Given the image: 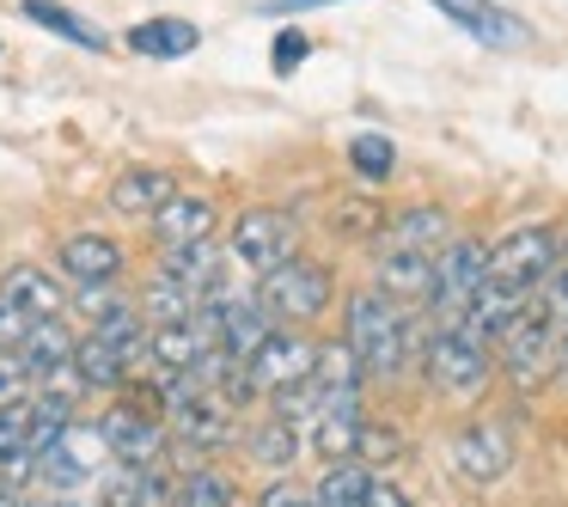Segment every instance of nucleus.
<instances>
[{"label":"nucleus","mask_w":568,"mask_h":507,"mask_svg":"<svg viewBox=\"0 0 568 507\" xmlns=\"http://www.w3.org/2000/svg\"><path fill=\"white\" fill-rule=\"evenodd\" d=\"M312 361H318V343H306L300 331H287V324H275L270 336H263V348L245 361V373H251V385L257 392H282V385H300L312 373Z\"/></svg>","instance_id":"10"},{"label":"nucleus","mask_w":568,"mask_h":507,"mask_svg":"<svg viewBox=\"0 0 568 507\" xmlns=\"http://www.w3.org/2000/svg\"><path fill=\"white\" fill-rule=\"evenodd\" d=\"M172 196H178V184L165 172H153V165H129V172L111 184V209L129 214V221H153L160 202H172Z\"/></svg>","instance_id":"16"},{"label":"nucleus","mask_w":568,"mask_h":507,"mask_svg":"<svg viewBox=\"0 0 568 507\" xmlns=\"http://www.w3.org/2000/svg\"><path fill=\"white\" fill-rule=\"evenodd\" d=\"M336 226H343V233H373V226H385V221H379V209H343Z\"/></svg>","instance_id":"41"},{"label":"nucleus","mask_w":568,"mask_h":507,"mask_svg":"<svg viewBox=\"0 0 568 507\" xmlns=\"http://www.w3.org/2000/svg\"><path fill=\"white\" fill-rule=\"evenodd\" d=\"M153 233H160L165 251L196 245V239L214 233V202H209V196H184V190H178L172 202H160V214H153Z\"/></svg>","instance_id":"17"},{"label":"nucleus","mask_w":568,"mask_h":507,"mask_svg":"<svg viewBox=\"0 0 568 507\" xmlns=\"http://www.w3.org/2000/svg\"><path fill=\"white\" fill-rule=\"evenodd\" d=\"M422 367H428L434 392L470 404V397L489 385V343H483V336H470L465 324H446V331H434V343L422 348Z\"/></svg>","instance_id":"3"},{"label":"nucleus","mask_w":568,"mask_h":507,"mask_svg":"<svg viewBox=\"0 0 568 507\" xmlns=\"http://www.w3.org/2000/svg\"><path fill=\"white\" fill-rule=\"evenodd\" d=\"M453 26H465L477 43H489V50H519V43H531V31L519 26V19H507L501 7H483V0H434Z\"/></svg>","instance_id":"13"},{"label":"nucleus","mask_w":568,"mask_h":507,"mask_svg":"<svg viewBox=\"0 0 568 507\" xmlns=\"http://www.w3.org/2000/svg\"><path fill=\"white\" fill-rule=\"evenodd\" d=\"M300 453H306V434H300L294 422H282V416H270L257 434H251V458H257L263 470H287Z\"/></svg>","instance_id":"27"},{"label":"nucleus","mask_w":568,"mask_h":507,"mask_svg":"<svg viewBox=\"0 0 568 507\" xmlns=\"http://www.w3.org/2000/svg\"><path fill=\"white\" fill-rule=\"evenodd\" d=\"M19 13H26L31 26H43V31H55V38H68V43H80V50H92V55L111 43L99 26H92V19H80L74 7H62V0H19Z\"/></svg>","instance_id":"24"},{"label":"nucleus","mask_w":568,"mask_h":507,"mask_svg":"<svg viewBox=\"0 0 568 507\" xmlns=\"http://www.w3.org/2000/svg\"><path fill=\"white\" fill-rule=\"evenodd\" d=\"M348 165H355L361 178H392V165H397V148H392V135H379V129H367V135H355V141H348Z\"/></svg>","instance_id":"33"},{"label":"nucleus","mask_w":568,"mask_h":507,"mask_svg":"<svg viewBox=\"0 0 568 507\" xmlns=\"http://www.w3.org/2000/svg\"><path fill=\"white\" fill-rule=\"evenodd\" d=\"M446 239H453V221H446V209H434V202H416V209L385 221V245L392 251H440Z\"/></svg>","instance_id":"20"},{"label":"nucleus","mask_w":568,"mask_h":507,"mask_svg":"<svg viewBox=\"0 0 568 507\" xmlns=\"http://www.w3.org/2000/svg\"><path fill=\"white\" fill-rule=\"evenodd\" d=\"M165 501V477L153 465H123L104 489V507H160Z\"/></svg>","instance_id":"29"},{"label":"nucleus","mask_w":568,"mask_h":507,"mask_svg":"<svg viewBox=\"0 0 568 507\" xmlns=\"http://www.w3.org/2000/svg\"><path fill=\"white\" fill-rule=\"evenodd\" d=\"M550 318H568V270H550L544 275V300H538Z\"/></svg>","instance_id":"40"},{"label":"nucleus","mask_w":568,"mask_h":507,"mask_svg":"<svg viewBox=\"0 0 568 507\" xmlns=\"http://www.w3.org/2000/svg\"><path fill=\"white\" fill-rule=\"evenodd\" d=\"M104 465H111V446H104L99 422H68V428L55 434V446H43V453H38V477L55 483V489L87 483L92 470H104Z\"/></svg>","instance_id":"6"},{"label":"nucleus","mask_w":568,"mask_h":507,"mask_svg":"<svg viewBox=\"0 0 568 507\" xmlns=\"http://www.w3.org/2000/svg\"><path fill=\"white\" fill-rule=\"evenodd\" d=\"M367 507H409V495L397 489V483H385V477H373V489H367Z\"/></svg>","instance_id":"42"},{"label":"nucleus","mask_w":568,"mask_h":507,"mask_svg":"<svg viewBox=\"0 0 568 507\" xmlns=\"http://www.w3.org/2000/svg\"><path fill=\"white\" fill-rule=\"evenodd\" d=\"M355 434H361V404H336L312 422V446H318L331 465L336 458H355Z\"/></svg>","instance_id":"28"},{"label":"nucleus","mask_w":568,"mask_h":507,"mask_svg":"<svg viewBox=\"0 0 568 507\" xmlns=\"http://www.w3.org/2000/svg\"><path fill=\"white\" fill-rule=\"evenodd\" d=\"M453 465L465 470L470 483H495L507 465H514V440H507V428H495V422L465 428V434L453 440Z\"/></svg>","instance_id":"12"},{"label":"nucleus","mask_w":568,"mask_h":507,"mask_svg":"<svg viewBox=\"0 0 568 507\" xmlns=\"http://www.w3.org/2000/svg\"><path fill=\"white\" fill-rule=\"evenodd\" d=\"M141 306H148L160 324H184L190 312L202 306V294H190V287L178 282V275H165V270H160V275H153V287H148V300H141Z\"/></svg>","instance_id":"30"},{"label":"nucleus","mask_w":568,"mask_h":507,"mask_svg":"<svg viewBox=\"0 0 568 507\" xmlns=\"http://www.w3.org/2000/svg\"><path fill=\"white\" fill-rule=\"evenodd\" d=\"M62 270L74 275L80 287L87 282H116V275H123V245L104 239V233H74L62 245Z\"/></svg>","instance_id":"19"},{"label":"nucleus","mask_w":568,"mask_h":507,"mask_svg":"<svg viewBox=\"0 0 568 507\" xmlns=\"http://www.w3.org/2000/svg\"><path fill=\"white\" fill-rule=\"evenodd\" d=\"M483 282H489V245H483V239H446V245L434 251V294H428V306L453 324V318H465L470 294H477Z\"/></svg>","instance_id":"4"},{"label":"nucleus","mask_w":568,"mask_h":507,"mask_svg":"<svg viewBox=\"0 0 568 507\" xmlns=\"http://www.w3.org/2000/svg\"><path fill=\"white\" fill-rule=\"evenodd\" d=\"M343 343L355 348L361 373L385 379V373H397L409 355V318L397 312V300H385L379 287H367V294L348 300V336Z\"/></svg>","instance_id":"1"},{"label":"nucleus","mask_w":568,"mask_h":507,"mask_svg":"<svg viewBox=\"0 0 568 507\" xmlns=\"http://www.w3.org/2000/svg\"><path fill=\"white\" fill-rule=\"evenodd\" d=\"M19 397H31V373L19 361V348H0V409L19 404Z\"/></svg>","instance_id":"35"},{"label":"nucleus","mask_w":568,"mask_h":507,"mask_svg":"<svg viewBox=\"0 0 568 507\" xmlns=\"http://www.w3.org/2000/svg\"><path fill=\"white\" fill-rule=\"evenodd\" d=\"M312 379L331 392V409H336V404H355V397H361V379H367V373H361V361H355V348H348V343H318Z\"/></svg>","instance_id":"25"},{"label":"nucleus","mask_w":568,"mask_h":507,"mask_svg":"<svg viewBox=\"0 0 568 507\" xmlns=\"http://www.w3.org/2000/svg\"><path fill=\"white\" fill-rule=\"evenodd\" d=\"M116 306H129V300L123 294H116V287L111 282H87V287H80V312H87V318L92 324H99V318H111V312Z\"/></svg>","instance_id":"36"},{"label":"nucleus","mask_w":568,"mask_h":507,"mask_svg":"<svg viewBox=\"0 0 568 507\" xmlns=\"http://www.w3.org/2000/svg\"><path fill=\"white\" fill-rule=\"evenodd\" d=\"M257 306L270 312L275 324L300 331V324H312L324 306H331V270H324V263H306V257L275 263V270H263V282H257Z\"/></svg>","instance_id":"2"},{"label":"nucleus","mask_w":568,"mask_h":507,"mask_svg":"<svg viewBox=\"0 0 568 507\" xmlns=\"http://www.w3.org/2000/svg\"><path fill=\"white\" fill-rule=\"evenodd\" d=\"M74 367H80V379H87V385H123V379H129L123 355H116L104 336H87V343H74Z\"/></svg>","instance_id":"31"},{"label":"nucleus","mask_w":568,"mask_h":507,"mask_svg":"<svg viewBox=\"0 0 568 507\" xmlns=\"http://www.w3.org/2000/svg\"><path fill=\"white\" fill-rule=\"evenodd\" d=\"M99 428H104V446H111L116 465H160V453H165V428H160L153 416H141V409L116 404L111 416L99 422Z\"/></svg>","instance_id":"11"},{"label":"nucleus","mask_w":568,"mask_h":507,"mask_svg":"<svg viewBox=\"0 0 568 507\" xmlns=\"http://www.w3.org/2000/svg\"><path fill=\"white\" fill-rule=\"evenodd\" d=\"M379 294L385 300H428L434 294V251H379Z\"/></svg>","instance_id":"21"},{"label":"nucleus","mask_w":568,"mask_h":507,"mask_svg":"<svg viewBox=\"0 0 568 507\" xmlns=\"http://www.w3.org/2000/svg\"><path fill=\"white\" fill-rule=\"evenodd\" d=\"M257 507H318V495H312V489H300L294 477H275L270 489L257 495Z\"/></svg>","instance_id":"37"},{"label":"nucleus","mask_w":568,"mask_h":507,"mask_svg":"<svg viewBox=\"0 0 568 507\" xmlns=\"http://www.w3.org/2000/svg\"><path fill=\"white\" fill-rule=\"evenodd\" d=\"M282 7H336V0H282Z\"/></svg>","instance_id":"45"},{"label":"nucleus","mask_w":568,"mask_h":507,"mask_svg":"<svg viewBox=\"0 0 568 507\" xmlns=\"http://www.w3.org/2000/svg\"><path fill=\"white\" fill-rule=\"evenodd\" d=\"M501 367L514 373L519 385H531L538 373H550V348H556V318L538 306V300H526V312H519L514 324H507L501 336Z\"/></svg>","instance_id":"8"},{"label":"nucleus","mask_w":568,"mask_h":507,"mask_svg":"<svg viewBox=\"0 0 568 507\" xmlns=\"http://www.w3.org/2000/svg\"><path fill=\"white\" fill-rule=\"evenodd\" d=\"M165 409H172L178 440H184V446H196V453H221V446L233 440L239 409L226 404L221 392H209V385H190V392H178Z\"/></svg>","instance_id":"7"},{"label":"nucleus","mask_w":568,"mask_h":507,"mask_svg":"<svg viewBox=\"0 0 568 507\" xmlns=\"http://www.w3.org/2000/svg\"><path fill=\"white\" fill-rule=\"evenodd\" d=\"M226 257H239L245 270H275V263L294 257V221H287L282 209H245L233 221V251Z\"/></svg>","instance_id":"9"},{"label":"nucleus","mask_w":568,"mask_h":507,"mask_svg":"<svg viewBox=\"0 0 568 507\" xmlns=\"http://www.w3.org/2000/svg\"><path fill=\"white\" fill-rule=\"evenodd\" d=\"M556 263H562V239H556L550 226H519L501 245H489V275L507 287H519V294H531Z\"/></svg>","instance_id":"5"},{"label":"nucleus","mask_w":568,"mask_h":507,"mask_svg":"<svg viewBox=\"0 0 568 507\" xmlns=\"http://www.w3.org/2000/svg\"><path fill=\"white\" fill-rule=\"evenodd\" d=\"M550 373L568 385V331H556V348H550Z\"/></svg>","instance_id":"43"},{"label":"nucleus","mask_w":568,"mask_h":507,"mask_svg":"<svg viewBox=\"0 0 568 507\" xmlns=\"http://www.w3.org/2000/svg\"><path fill=\"white\" fill-rule=\"evenodd\" d=\"M214 324H221V348L239 355V361H251L263 348V336L275 331V318L257 306V300H233V294L214 300Z\"/></svg>","instance_id":"14"},{"label":"nucleus","mask_w":568,"mask_h":507,"mask_svg":"<svg viewBox=\"0 0 568 507\" xmlns=\"http://www.w3.org/2000/svg\"><path fill=\"white\" fill-rule=\"evenodd\" d=\"M172 501H178V507H233L239 489L221 477V470H190V477L172 489Z\"/></svg>","instance_id":"32"},{"label":"nucleus","mask_w":568,"mask_h":507,"mask_svg":"<svg viewBox=\"0 0 568 507\" xmlns=\"http://www.w3.org/2000/svg\"><path fill=\"white\" fill-rule=\"evenodd\" d=\"M0 294L13 300L26 318H62V287H55L38 263H13V270L0 275Z\"/></svg>","instance_id":"22"},{"label":"nucleus","mask_w":568,"mask_h":507,"mask_svg":"<svg viewBox=\"0 0 568 507\" xmlns=\"http://www.w3.org/2000/svg\"><path fill=\"white\" fill-rule=\"evenodd\" d=\"M165 275H178V282H184L190 294L214 300V294H226V251L214 245V239L178 245V251H165Z\"/></svg>","instance_id":"15"},{"label":"nucleus","mask_w":568,"mask_h":507,"mask_svg":"<svg viewBox=\"0 0 568 507\" xmlns=\"http://www.w3.org/2000/svg\"><path fill=\"white\" fill-rule=\"evenodd\" d=\"M31 324H38V318H26V312L13 306V300L0 294V348H19V343H26Z\"/></svg>","instance_id":"38"},{"label":"nucleus","mask_w":568,"mask_h":507,"mask_svg":"<svg viewBox=\"0 0 568 507\" xmlns=\"http://www.w3.org/2000/svg\"><path fill=\"white\" fill-rule=\"evenodd\" d=\"M123 43L135 55H148V62H184V55H196L202 31L190 26V19H141Z\"/></svg>","instance_id":"18"},{"label":"nucleus","mask_w":568,"mask_h":507,"mask_svg":"<svg viewBox=\"0 0 568 507\" xmlns=\"http://www.w3.org/2000/svg\"><path fill=\"white\" fill-rule=\"evenodd\" d=\"M367 489H373V470L361 458H336L312 495H318V507H367Z\"/></svg>","instance_id":"26"},{"label":"nucleus","mask_w":568,"mask_h":507,"mask_svg":"<svg viewBox=\"0 0 568 507\" xmlns=\"http://www.w3.org/2000/svg\"><path fill=\"white\" fill-rule=\"evenodd\" d=\"M404 453V440H397V428H379V422H361L355 434V458L361 465H385V458Z\"/></svg>","instance_id":"34"},{"label":"nucleus","mask_w":568,"mask_h":507,"mask_svg":"<svg viewBox=\"0 0 568 507\" xmlns=\"http://www.w3.org/2000/svg\"><path fill=\"white\" fill-rule=\"evenodd\" d=\"M0 507H26V501H19V483L13 477H0Z\"/></svg>","instance_id":"44"},{"label":"nucleus","mask_w":568,"mask_h":507,"mask_svg":"<svg viewBox=\"0 0 568 507\" xmlns=\"http://www.w3.org/2000/svg\"><path fill=\"white\" fill-rule=\"evenodd\" d=\"M19 361H26L31 379L68 367V361H74V331H68L62 318H38V324L26 331V343H19Z\"/></svg>","instance_id":"23"},{"label":"nucleus","mask_w":568,"mask_h":507,"mask_svg":"<svg viewBox=\"0 0 568 507\" xmlns=\"http://www.w3.org/2000/svg\"><path fill=\"white\" fill-rule=\"evenodd\" d=\"M306 55H312V43L300 38V31H282V38H275V74H294Z\"/></svg>","instance_id":"39"}]
</instances>
